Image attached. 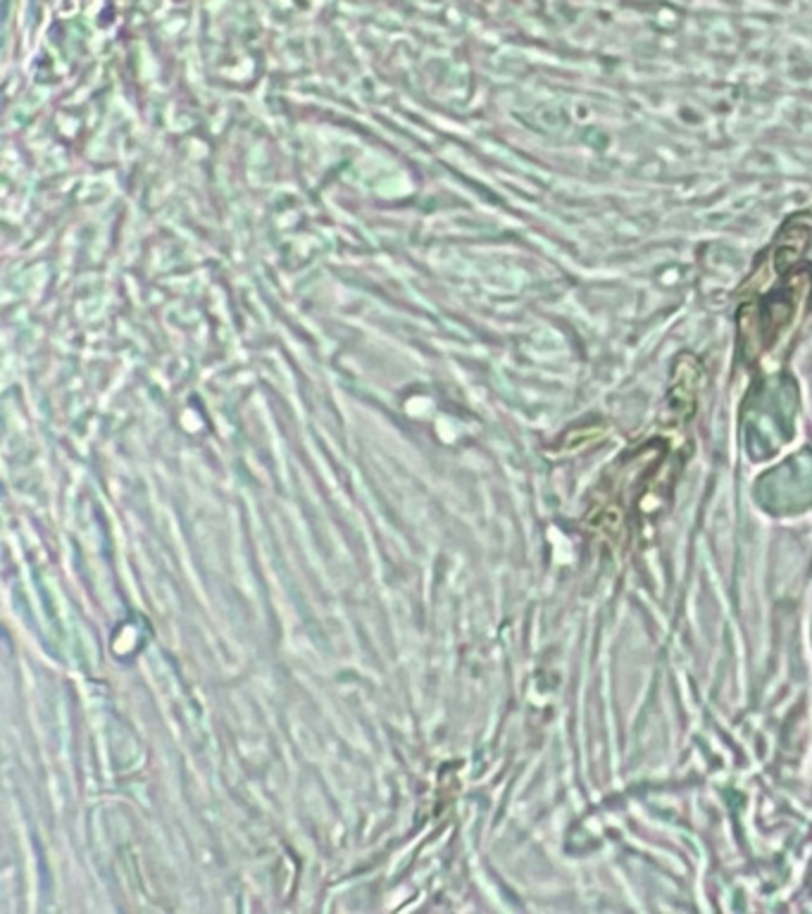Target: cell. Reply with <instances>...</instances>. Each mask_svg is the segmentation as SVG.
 Wrapping results in <instances>:
<instances>
[{
  "label": "cell",
  "mask_w": 812,
  "mask_h": 914,
  "mask_svg": "<svg viewBox=\"0 0 812 914\" xmlns=\"http://www.w3.org/2000/svg\"><path fill=\"white\" fill-rule=\"evenodd\" d=\"M812 220L796 217L760 255L751 277L741 286L748 298L736 312L741 353L755 362L812 310Z\"/></svg>",
  "instance_id": "6da1fadb"
}]
</instances>
